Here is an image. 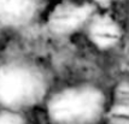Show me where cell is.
I'll use <instances>...</instances> for the list:
<instances>
[{"label": "cell", "instance_id": "obj_8", "mask_svg": "<svg viewBox=\"0 0 129 124\" xmlns=\"http://www.w3.org/2000/svg\"><path fill=\"white\" fill-rule=\"evenodd\" d=\"M94 3H98V4H100V5H107V4H111L113 3L115 0H93Z\"/></svg>", "mask_w": 129, "mask_h": 124}, {"label": "cell", "instance_id": "obj_6", "mask_svg": "<svg viewBox=\"0 0 129 124\" xmlns=\"http://www.w3.org/2000/svg\"><path fill=\"white\" fill-rule=\"evenodd\" d=\"M107 119L110 124H129V81H122L116 86Z\"/></svg>", "mask_w": 129, "mask_h": 124}, {"label": "cell", "instance_id": "obj_4", "mask_svg": "<svg viewBox=\"0 0 129 124\" xmlns=\"http://www.w3.org/2000/svg\"><path fill=\"white\" fill-rule=\"evenodd\" d=\"M88 37L100 50H110L122 37V29L110 15H94L89 19Z\"/></svg>", "mask_w": 129, "mask_h": 124}, {"label": "cell", "instance_id": "obj_7", "mask_svg": "<svg viewBox=\"0 0 129 124\" xmlns=\"http://www.w3.org/2000/svg\"><path fill=\"white\" fill-rule=\"evenodd\" d=\"M0 124H24V119L16 112L5 111L0 113Z\"/></svg>", "mask_w": 129, "mask_h": 124}, {"label": "cell", "instance_id": "obj_3", "mask_svg": "<svg viewBox=\"0 0 129 124\" xmlns=\"http://www.w3.org/2000/svg\"><path fill=\"white\" fill-rule=\"evenodd\" d=\"M94 11L95 7L92 4L62 3L51 12L48 24L56 34H71L93 17Z\"/></svg>", "mask_w": 129, "mask_h": 124}, {"label": "cell", "instance_id": "obj_1", "mask_svg": "<svg viewBox=\"0 0 129 124\" xmlns=\"http://www.w3.org/2000/svg\"><path fill=\"white\" fill-rule=\"evenodd\" d=\"M104 107L105 96L99 88L81 86L57 93L48 104V114L57 124H90Z\"/></svg>", "mask_w": 129, "mask_h": 124}, {"label": "cell", "instance_id": "obj_2", "mask_svg": "<svg viewBox=\"0 0 129 124\" xmlns=\"http://www.w3.org/2000/svg\"><path fill=\"white\" fill-rule=\"evenodd\" d=\"M44 79L24 66H7L0 70V102L10 107L29 105L44 93Z\"/></svg>", "mask_w": 129, "mask_h": 124}, {"label": "cell", "instance_id": "obj_5", "mask_svg": "<svg viewBox=\"0 0 129 124\" xmlns=\"http://www.w3.org/2000/svg\"><path fill=\"white\" fill-rule=\"evenodd\" d=\"M38 0H0V18L10 24H22L33 17Z\"/></svg>", "mask_w": 129, "mask_h": 124}]
</instances>
